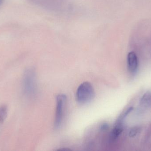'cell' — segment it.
<instances>
[{
  "label": "cell",
  "instance_id": "obj_3",
  "mask_svg": "<svg viewBox=\"0 0 151 151\" xmlns=\"http://www.w3.org/2000/svg\"><path fill=\"white\" fill-rule=\"evenodd\" d=\"M66 99V95L63 94L58 95L57 96L56 109L55 121V129H59L63 122Z\"/></svg>",
  "mask_w": 151,
  "mask_h": 151
},
{
  "label": "cell",
  "instance_id": "obj_1",
  "mask_svg": "<svg viewBox=\"0 0 151 151\" xmlns=\"http://www.w3.org/2000/svg\"><path fill=\"white\" fill-rule=\"evenodd\" d=\"M95 96L94 88L90 82H85L81 84L76 90V101L81 104H86L91 102Z\"/></svg>",
  "mask_w": 151,
  "mask_h": 151
},
{
  "label": "cell",
  "instance_id": "obj_8",
  "mask_svg": "<svg viewBox=\"0 0 151 151\" xmlns=\"http://www.w3.org/2000/svg\"><path fill=\"white\" fill-rule=\"evenodd\" d=\"M141 129L139 127H134L130 129L129 132V136L130 137H135L140 132Z\"/></svg>",
  "mask_w": 151,
  "mask_h": 151
},
{
  "label": "cell",
  "instance_id": "obj_7",
  "mask_svg": "<svg viewBox=\"0 0 151 151\" xmlns=\"http://www.w3.org/2000/svg\"><path fill=\"white\" fill-rule=\"evenodd\" d=\"M8 113V109L6 106L0 107V123H2L5 120Z\"/></svg>",
  "mask_w": 151,
  "mask_h": 151
},
{
  "label": "cell",
  "instance_id": "obj_5",
  "mask_svg": "<svg viewBox=\"0 0 151 151\" xmlns=\"http://www.w3.org/2000/svg\"><path fill=\"white\" fill-rule=\"evenodd\" d=\"M123 130V126L122 125V120L119 119L118 121L117 124L114 126L111 133L110 138L112 141H114L118 139Z\"/></svg>",
  "mask_w": 151,
  "mask_h": 151
},
{
  "label": "cell",
  "instance_id": "obj_2",
  "mask_svg": "<svg viewBox=\"0 0 151 151\" xmlns=\"http://www.w3.org/2000/svg\"><path fill=\"white\" fill-rule=\"evenodd\" d=\"M23 87L25 95L28 97L34 95L36 91L35 74L32 69H28L24 73Z\"/></svg>",
  "mask_w": 151,
  "mask_h": 151
},
{
  "label": "cell",
  "instance_id": "obj_6",
  "mask_svg": "<svg viewBox=\"0 0 151 151\" xmlns=\"http://www.w3.org/2000/svg\"><path fill=\"white\" fill-rule=\"evenodd\" d=\"M140 105L143 108H148L151 106V91H149L144 94L140 101Z\"/></svg>",
  "mask_w": 151,
  "mask_h": 151
},
{
  "label": "cell",
  "instance_id": "obj_4",
  "mask_svg": "<svg viewBox=\"0 0 151 151\" xmlns=\"http://www.w3.org/2000/svg\"><path fill=\"white\" fill-rule=\"evenodd\" d=\"M127 65L129 70L132 74H135L138 70V58L135 52L133 51L129 53L127 56Z\"/></svg>",
  "mask_w": 151,
  "mask_h": 151
},
{
  "label": "cell",
  "instance_id": "obj_9",
  "mask_svg": "<svg viewBox=\"0 0 151 151\" xmlns=\"http://www.w3.org/2000/svg\"><path fill=\"white\" fill-rule=\"evenodd\" d=\"M3 1V0H0V5L2 4Z\"/></svg>",
  "mask_w": 151,
  "mask_h": 151
}]
</instances>
